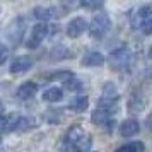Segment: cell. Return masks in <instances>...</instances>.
<instances>
[{
	"label": "cell",
	"instance_id": "cell-1",
	"mask_svg": "<svg viewBox=\"0 0 152 152\" xmlns=\"http://www.w3.org/2000/svg\"><path fill=\"white\" fill-rule=\"evenodd\" d=\"M67 144L77 152H86L91 147L92 142H91L89 133L84 130L82 126L75 125V126H72V128L67 132Z\"/></svg>",
	"mask_w": 152,
	"mask_h": 152
},
{
	"label": "cell",
	"instance_id": "cell-2",
	"mask_svg": "<svg viewBox=\"0 0 152 152\" xmlns=\"http://www.w3.org/2000/svg\"><path fill=\"white\" fill-rule=\"evenodd\" d=\"M132 26L135 29H142L144 34L152 33V9L151 5H142L135 15L132 17Z\"/></svg>",
	"mask_w": 152,
	"mask_h": 152
},
{
	"label": "cell",
	"instance_id": "cell-3",
	"mask_svg": "<svg viewBox=\"0 0 152 152\" xmlns=\"http://www.w3.org/2000/svg\"><path fill=\"white\" fill-rule=\"evenodd\" d=\"M111 28V19L106 14H97L92 17L89 26V33L92 38H103Z\"/></svg>",
	"mask_w": 152,
	"mask_h": 152
},
{
	"label": "cell",
	"instance_id": "cell-4",
	"mask_svg": "<svg viewBox=\"0 0 152 152\" xmlns=\"http://www.w3.org/2000/svg\"><path fill=\"white\" fill-rule=\"evenodd\" d=\"M130 58H132V53H130V50L128 48L115 50V51L110 55V65L115 70H123L125 67H128Z\"/></svg>",
	"mask_w": 152,
	"mask_h": 152
},
{
	"label": "cell",
	"instance_id": "cell-5",
	"mask_svg": "<svg viewBox=\"0 0 152 152\" xmlns=\"http://www.w3.org/2000/svg\"><path fill=\"white\" fill-rule=\"evenodd\" d=\"M48 36V26L45 24V22H38L34 28L31 29V34L28 38V43H26V46L31 50H34L39 46V43L45 39Z\"/></svg>",
	"mask_w": 152,
	"mask_h": 152
},
{
	"label": "cell",
	"instance_id": "cell-6",
	"mask_svg": "<svg viewBox=\"0 0 152 152\" xmlns=\"http://www.w3.org/2000/svg\"><path fill=\"white\" fill-rule=\"evenodd\" d=\"M24 19L22 17H17V19H14V21L10 22L7 26V38L9 41L12 43V45H17V43L22 39V36H24Z\"/></svg>",
	"mask_w": 152,
	"mask_h": 152
},
{
	"label": "cell",
	"instance_id": "cell-7",
	"mask_svg": "<svg viewBox=\"0 0 152 152\" xmlns=\"http://www.w3.org/2000/svg\"><path fill=\"white\" fill-rule=\"evenodd\" d=\"M118 89L116 86L113 82H106L103 87V92H101V99H99V104L101 106H111V104H115L118 101Z\"/></svg>",
	"mask_w": 152,
	"mask_h": 152
},
{
	"label": "cell",
	"instance_id": "cell-8",
	"mask_svg": "<svg viewBox=\"0 0 152 152\" xmlns=\"http://www.w3.org/2000/svg\"><path fill=\"white\" fill-rule=\"evenodd\" d=\"M145 106H147V99H145L144 92L142 91L132 92V96L128 97V104H126L128 113H140L145 110Z\"/></svg>",
	"mask_w": 152,
	"mask_h": 152
},
{
	"label": "cell",
	"instance_id": "cell-9",
	"mask_svg": "<svg viewBox=\"0 0 152 152\" xmlns=\"http://www.w3.org/2000/svg\"><path fill=\"white\" fill-rule=\"evenodd\" d=\"M87 29V22L84 17H74L72 21L69 22V26H67V36L69 38H79V36L84 34V31Z\"/></svg>",
	"mask_w": 152,
	"mask_h": 152
},
{
	"label": "cell",
	"instance_id": "cell-10",
	"mask_svg": "<svg viewBox=\"0 0 152 152\" xmlns=\"http://www.w3.org/2000/svg\"><path fill=\"white\" fill-rule=\"evenodd\" d=\"M31 67H33V60L29 56H17L12 62V65H10V72L12 74H24Z\"/></svg>",
	"mask_w": 152,
	"mask_h": 152
},
{
	"label": "cell",
	"instance_id": "cell-11",
	"mask_svg": "<svg viewBox=\"0 0 152 152\" xmlns=\"http://www.w3.org/2000/svg\"><path fill=\"white\" fill-rule=\"evenodd\" d=\"M80 65L82 67H101V65H104V56L99 51H91L87 55H84Z\"/></svg>",
	"mask_w": 152,
	"mask_h": 152
},
{
	"label": "cell",
	"instance_id": "cell-12",
	"mask_svg": "<svg viewBox=\"0 0 152 152\" xmlns=\"http://www.w3.org/2000/svg\"><path fill=\"white\" fill-rule=\"evenodd\" d=\"M138 132H140V125H138L137 120H125L121 126H120V133L123 135V137H133V135H137Z\"/></svg>",
	"mask_w": 152,
	"mask_h": 152
},
{
	"label": "cell",
	"instance_id": "cell-13",
	"mask_svg": "<svg viewBox=\"0 0 152 152\" xmlns=\"http://www.w3.org/2000/svg\"><path fill=\"white\" fill-rule=\"evenodd\" d=\"M110 120H111V113H110V110H106V108H99V110H96L91 115V121L94 125H99V126L108 125Z\"/></svg>",
	"mask_w": 152,
	"mask_h": 152
},
{
	"label": "cell",
	"instance_id": "cell-14",
	"mask_svg": "<svg viewBox=\"0 0 152 152\" xmlns=\"http://www.w3.org/2000/svg\"><path fill=\"white\" fill-rule=\"evenodd\" d=\"M38 92V84L36 82H24L19 86V89H17V96L21 97V99H29V97H33Z\"/></svg>",
	"mask_w": 152,
	"mask_h": 152
},
{
	"label": "cell",
	"instance_id": "cell-15",
	"mask_svg": "<svg viewBox=\"0 0 152 152\" xmlns=\"http://www.w3.org/2000/svg\"><path fill=\"white\" fill-rule=\"evenodd\" d=\"M69 108L75 113H82L89 108V97L87 96H77L69 103Z\"/></svg>",
	"mask_w": 152,
	"mask_h": 152
},
{
	"label": "cell",
	"instance_id": "cell-16",
	"mask_svg": "<svg viewBox=\"0 0 152 152\" xmlns=\"http://www.w3.org/2000/svg\"><path fill=\"white\" fill-rule=\"evenodd\" d=\"M33 15H34L39 22H45V21H48V19H51V17H55V9L36 7L34 10H33Z\"/></svg>",
	"mask_w": 152,
	"mask_h": 152
},
{
	"label": "cell",
	"instance_id": "cell-17",
	"mask_svg": "<svg viewBox=\"0 0 152 152\" xmlns=\"http://www.w3.org/2000/svg\"><path fill=\"white\" fill-rule=\"evenodd\" d=\"M63 97V91L60 87H50L43 92V101H48V103H56Z\"/></svg>",
	"mask_w": 152,
	"mask_h": 152
},
{
	"label": "cell",
	"instance_id": "cell-18",
	"mask_svg": "<svg viewBox=\"0 0 152 152\" xmlns=\"http://www.w3.org/2000/svg\"><path fill=\"white\" fill-rule=\"evenodd\" d=\"M144 151H145V145L142 142H132V144L120 147L116 152H144Z\"/></svg>",
	"mask_w": 152,
	"mask_h": 152
},
{
	"label": "cell",
	"instance_id": "cell-19",
	"mask_svg": "<svg viewBox=\"0 0 152 152\" xmlns=\"http://www.w3.org/2000/svg\"><path fill=\"white\" fill-rule=\"evenodd\" d=\"M33 121L29 120V118H17L14 121V126H12V130H17V132H26L29 130L31 126H33Z\"/></svg>",
	"mask_w": 152,
	"mask_h": 152
},
{
	"label": "cell",
	"instance_id": "cell-20",
	"mask_svg": "<svg viewBox=\"0 0 152 152\" xmlns=\"http://www.w3.org/2000/svg\"><path fill=\"white\" fill-rule=\"evenodd\" d=\"M72 55L69 50L65 48V46H58V48H55L53 51H51V60H62V58H69V56ZM72 58V56H70Z\"/></svg>",
	"mask_w": 152,
	"mask_h": 152
},
{
	"label": "cell",
	"instance_id": "cell-21",
	"mask_svg": "<svg viewBox=\"0 0 152 152\" xmlns=\"http://www.w3.org/2000/svg\"><path fill=\"white\" fill-rule=\"evenodd\" d=\"M80 5L87 10H97L104 5V0H80Z\"/></svg>",
	"mask_w": 152,
	"mask_h": 152
},
{
	"label": "cell",
	"instance_id": "cell-22",
	"mask_svg": "<svg viewBox=\"0 0 152 152\" xmlns=\"http://www.w3.org/2000/svg\"><path fill=\"white\" fill-rule=\"evenodd\" d=\"M46 79L48 80H69V79H72V72H69V70H60V72H55V74H50Z\"/></svg>",
	"mask_w": 152,
	"mask_h": 152
},
{
	"label": "cell",
	"instance_id": "cell-23",
	"mask_svg": "<svg viewBox=\"0 0 152 152\" xmlns=\"http://www.w3.org/2000/svg\"><path fill=\"white\" fill-rule=\"evenodd\" d=\"M14 123L10 121V116L7 115H0V133L2 132H7V130H12Z\"/></svg>",
	"mask_w": 152,
	"mask_h": 152
},
{
	"label": "cell",
	"instance_id": "cell-24",
	"mask_svg": "<svg viewBox=\"0 0 152 152\" xmlns=\"http://www.w3.org/2000/svg\"><path fill=\"white\" fill-rule=\"evenodd\" d=\"M65 82H67V87H69L70 91H79V89L84 87V84L80 82V80H77V79H74L72 82H70V79H69V80H65Z\"/></svg>",
	"mask_w": 152,
	"mask_h": 152
},
{
	"label": "cell",
	"instance_id": "cell-25",
	"mask_svg": "<svg viewBox=\"0 0 152 152\" xmlns=\"http://www.w3.org/2000/svg\"><path fill=\"white\" fill-rule=\"evenodd\" d=\"M7 55H9V50H7V46H4V45L0 43V62H4V60L7 58Z\"/></svg>",
	"mask_w": 152,
	"mask_h": 152
},
{
	"label": "cell",
	"instance_id": "cell-26",
	"mask_svg": "<svg viewBox=\"0 0 152 152\" xmlns=\"http://www.w3.org/2000/svg\"><path fill=\"white\" fill-rule=\"evenodd\" d=\"M0 108H2V103H0Z\"/></svg>",
	"mask_w": 152,
	"mask_h": 152
}]
</instances>
